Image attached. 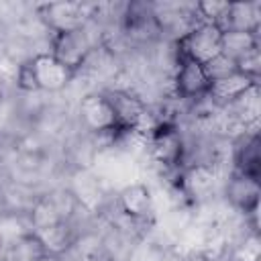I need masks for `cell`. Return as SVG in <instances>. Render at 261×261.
I'll use <instances>...</instances> for the list:
<instances>
[{"mask_svg": "<svg viewBox=\"0 0 261 261\" xmlns=\"http://www.w3.org/2000/svg\"><path fill=\"white\" fill-rule=\"evenodd\" d=\"M73 124L80 133L86 135H100L118 128L110 102L100 90L84 94L73 104Z\"/></svg>", "mask_w": 261, "mask_h": 261, "instance_id": "8992f818", "label": "cell"}, {"mask_svg": "<svg viewBox=\"0 0 261 261\" xmlns=\"http://www.w3.org/2000/svg\"><path fill=\"white\" fill-rule=\"evenodd\" d=\"M222 31H241V33H259L261 31V2L245 0L230 2Z\"/></svg>", "mask_w": 261, "mask_h": 261, "instance_id": "4fadbf2b", "label": "cell"}, {"mask_svg": "<svg viewBox=\"0 0 261 261\" xmlns=\"http://www.w3.org/2000/svg\"><path fill=\"white\" fill-rule=\"evenodd\" d=\"M232 169L247 175H261L259 157V128L243 130L232 137Z\"/></svg>", "mask_w": 261, "mask_h": 261, "instance_id": "8fae6325", "label": "cell"}, {"mask_svg": "<svg viewBox=\"0 0 261 261\" xmlns=\"http://www.w3.org/2000/svg\"><path fill=\"white\" fill-rule=\"evenodd\" d=\"M237 71L245 77H249L251 82L261 84V49H255L251 53H247L245 57H241L237 61Z\"/></svg>", "mask_w": 261, "mask_h": 261, "instance_id": "d6986e66", "label": "cell"}, {"mask_svg": "<svg viewBox=\"0 0 261 261\" xmlns=\"http://www.w3.org/2000/svg\"><path fill=\"white\" fill-rule=\"evenodd\" d=\"M261 49V35L259 33H241V31H222L220 53L232 59L234 63L245 57L247 53Z\"/></svg>", "mask_w": 261, "mask_h": 261, "instance_id": "9a60e30c", "label": "cell"}, {"mask_svg": "<svg viewBox=\"0 0 261 261\" xmlns=\"http://www.w3.org/2000/svg\"><path fill=\"white\" fill-rule=\"evenodd\" d=\"M114 208L135 220V222H153L157 218V198L155 190L147 179H135L118 188L112 196Z\"/></svg>", "mask_w": 261, "mask_h": 261, "instance_id": "277c9868", "label": "cell"}, {"mask_svg": "<svg viewBox=\"0 0 261 261\" xmlns=\"http://www.w3.org/2000/svg\"><path fill=\"white\" fill-rule=\"evenodd\" d=\"M27 67L31 71L37 92H41L45 96H61L69 88V84L75 75L69 67H65L61 61H57L51 53L33 55L27 61Z\"/></svg>", "mask_w": 261, "mask_h": 261, "instance_id": "52a82bcc", "label": "cell"}, {"mask_svg": "<svg viewBox=\"0 0 261 261\" xmlns=\"http://www.w3.org/2000/svg\"><path fill=\"white\" fill-rule=\"evenodd\" d=\"M204 71H206V75L212 84V82H218L222 77H228V75L237 73V63L232 59H228L226 55L218 53L216 57H212L210 61L204 63Z\"/></svg>", "mask_w": 261, "mask_h": 261, "instance_id": "ac0fdd59", "label": "cell"}, {"mask_svg": "<svg viewBox=\"0 0 261 261\" xmlns=\"http://www.w3.org/2000/svg\"><path fill=\"white\" fill-rule=\"evenodd\" d=\"M43 255H47L45 247L41 245L35 232L18 234L8 243H4V249H2L4 261H39Z\"/></svg>", "mask_w": 261, "mask_h": 261, "instance_id": "5bb4252c", "label": "cell"}, {"mask_svg": "<svg viewBox=\"0 0 261 261\" xmlns=\"http://www.w3.org/2000/svg\"><path fill=\"white\" fill-rule=\"evenodd\" d=\"M2 145H4V139H2V135H0V153H2Z\"/></svg>", "mask_w": 261, "mask_h": 261, "instance_id": "ffe728a7", "label": "cell"}, {"mask_svg": "<svg viewBox=\"0 0 261 261\" xmlns=\"http://www.w3.org/2000/svg\"><path fill=\"white\" fill-rule=\"evenodd\" d=\"M63 186L73 194L80 208H84L90 214H100L112 200V190L106 186V181L94 171V167L86 169H71L63 177Z\"/></svg>", "mask_w": 261, "mask_h": 261, "instance_id": "3957f363", "label": "cell"}, {"mask_svg": "<svg viewBox=\"0 0 261 261\" xmlns=\"http://www.w3.org/2000/svg\"><path fill=\"white\" fill-rule=\"evenodd\" d=\"M253 84H257V82H251L249 77H245V75H241L237 71V73H232L228 77H222L218 82H212L210 84V90H208V96H210V100L216 106L222 108L228 102H232L237 96H241L247 88H251Z\"/></svg>", "mask_w": 261, "mask_h": 261, "instance_id": "2e32d148", "label": "cell"}, {"mask_svg": "<svg viewBox=\"0 0 261 261\" xmlns=\"http://www.w3.org/2000/svg\"><path fill=\"white\" fill-rule=\"evenodd\" d=\"M96 12V2H43L35 4V14L43 27L55 33H67L84 27Z\"/></svg>", "mask_w": 261, "mask_h": 261, "instance_id": "5b68a950", "label": "cell"}, {"mask_svg": "<svg viewBox=\"0 0 261 261\" xmlns=\"http://www.w3.org/2000/svg\"><path fill=\"white\" fill-rule=\"evenodd\" d=\"M104 43V27L102 22L92 14V18L73 31L67 33H55L51 35L49 53L61 61L65 67H69L73 73L84 65L88 55Z\"/></svg>", "mask_w": 261, "mask_h": 261, "instance_id": "6da1fadb", "label": "cell"}, {"mask_svg": "<svg viewBox=\"0 0 261 261\" xmlns=\"http://www.w3.org/2000/svg\"><path fill=\"white\" fill-rule=\"evenodd\" d=\"M33 232L39 237L41 245L45 247V253L53 255V257H65L71 251V247L77 239V230H75L71 220L55 222V224L37 228Z\"/></svg>", "mask_w": 261, "mask_h": 261, "instance_id": "7c38bea8", "label": "cell"}, {"mask_svg": "<svg viewBox=\"0 0 261 261\" xmlns=\"http://www.w3.org/2000/svg\"><path fill=\"white\" fill-rule=\"evenodd\" d=\"M102 92L110 102V108L114 112L118 128L139 130V133L147 135L155 126V118L151 114V108L133 90L114 86V88H108V90H102Z\"/></svg>", "mask_w": 261, "mask_h": 261, "instance_id": "7a4b0ae2", "label": "cell"}, {"mask_svg": "<svg viewBox=\"0 0 261 261\" xmlns=\"http://www.w3.org/2000/svg\"><path fill=\"white\" fill-rule=\"evenodd\" d=\"M230 2H222V0H204V2H196V14L200 18V22H208L214 24L222 31V24L226 20Z\"/></svg>", "mask_w": 261, "mask_h": 261, "instance_id": "e0dca14e", "label": "cell"}, {"mask_svg": "<svg viewBox=\"0 0 261 261\" xmlns=\"http://www.w3.org/2000/svg\"><path fill=\"white\" fill-rule=\"evenodd\" d=\"M210 90V80L202 63L181 57L171 75V96L181 102H194L206 96Z\"/></svg>", "mask_w": 261, "mask_h": 261, "instance_id": "30bf717a", "label": "cell"}, {"mask_svg": "<svg viewBox=\"0 0 261 261\" xmlns=\"http://www.w3.org/2000/svg\"><path fill=\"white\" fill-rule=\"evenodd\" d=\"M259 196H261L259 177L239 171H232L224 179L220 190V198L224 200V204L243 216L259 212Z\"/></svg>", "mask_w": 261, "mask_h": 261, "instance_id": "ba28073f", "label": "cell"}, {"mask_svg": "<svg viewBox=\"0 0 261 261\" xmlns=\"http://www.w3.org/2000/svg\"><path fill=\"white\" fill-rule=\"evenodd\" d=\"M220 41H222V31L218 27L208 22H198L175 45H177L179 57H186L204 65L206 61H210L220 53Z\"/></svg>", "mask_w": 261, "mask_h": 261, "instance_id": "9c48e42d", "label": "cell"}]
</instances>
